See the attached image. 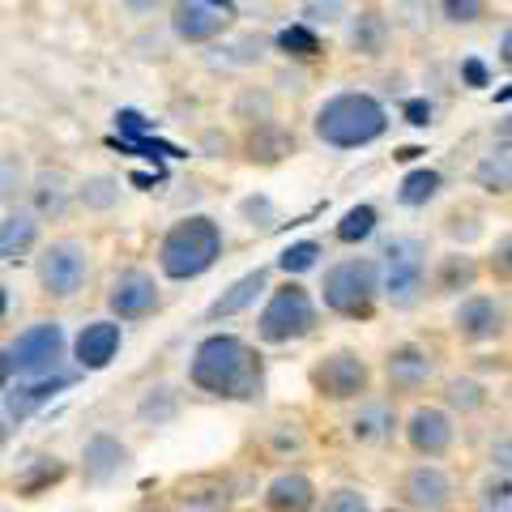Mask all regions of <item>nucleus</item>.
Listing matches in <instances>:
<instances>
[{
    "mask_svg": "<svg viewBox=\"0 0 512 512\" xmlns=\"http://www.w3.org/2000/svg\"><path fill=\"white\" fill-rule=\"evenodd\" d=\"M188 384L214 402H256L265 393V359L235 333H210L188 359Z\"/></svg>",
    "mask_w": 512,
    "mask_h": 512,
    "instance_id": "obj_1",
    "label": "nucleus"
},
{
    "mask_svg": "<svg viewBox=\"0 0 512 512\" xmlns=\"http://www.w3.org/2000/svg\"><path fill=\"white\" fill-rule=\"evenodd\" d=\"M384 128H389V111L367 90L329 94L312 116V133L320 146H329V150H363L384 137Z\"/></svg>",
    "mask_w": 512,
    "mask_h": 512,
    "instance_id": "obj_2",
    "label": "nucleus"
},
{
    "mask_svg": "<svg viewBox=\"0 0 512 512\" xmlns=\"http://www.w3.org/2000/svg\"><path fill=\"white\" fill-rule=\"evenodd\" d=\"M222 248H227V239H222L218 222L210 214H188L171 222L163 239H158V269L171 282H192L218 265Z\"/></svg>",
    "mask_w": 512,
    "mask_h": 512,
    "instance_id": "obj_3",
    "label": "nucleus"
},
{
    "mask_svg": "<svg viewBox=\"0 0 512 512\" xmlns=\"http://www.w3.org/2000/svg\"><path fill=\"white\" fill-rule=\"evenodd\" d=\"M380 295L397 312H410L427 299V239L393 235L380 248Z\"/></svg>",
    "mask_w": 512,
    "mask_h": 512,
    "instance_id": "obj_4",
    "label": "nucleus"
},
{
    "mask_svg": "<svg viewBox=\"0 0 512 512\" xmlns=\"http://www.w3.org/2000/svg\"><path fill=\"white\" fill-rule=\"evenodd\" d=\"M316 325H320V308L312 291L299 282H282L265 295V308L256 316V338L265 346H291V342L312 338Z\"/></svg>",
    "mask_w": 512,
    "mask_h": 512,
    "instance_id": "obj_5",
    "label": "nucleus"
},
{
    "mask_svg": "<svg viewBox=\"0 0 512 512\" xmlns=\"http://www.w3.org/2000/svg\"><path fill=\"white\" fill-rule=\"evenodd\" d=\"M320 299H325V308L342 320L372 316L376 299H380V261H372V256L333 261L325 269V282H320Z\"/></svg>",
    "mask_w": 512,
    "mask_h": 512,
    "instance_id": "obj_6",
    "label": "nucleus"
},
{
    "mask_svg": "<svg viewBox=\"0 0 512 512\" xmlns=\"http://www.w3.org/2000/svg\"><path fill=\"white\" fill-rule=\"evenodd\" d=\"M312 389L320 402H333V406H355L363 397H372V367L359 350L338 346L329 350L325 359H316L312 367Z\"/></svg>",
    "mask_w": 512,
    "mask_h": 512,
    "instance_id": "obj_7",
    "label": "nucleus"
},
{
    "mask_svg": "<svg viewBox=\"0 0 512 512\" xmlns=\"http://www.w3.org/2000/svg\"><path fill=\"white\" fill-rule=\"evenodd\" d=\"M5 350H9L13 376L39 380V376L64 372V350H69V338H64L60 320H35V325H26Z\"/></svg>",
    "mask_w": 512,
    "mask_h": 512,
    "instance_id": "obj_8",
    "label": "nucleus"
},
{
    "mask_svg": "<svg viewBox=\"0 0 512 512\" xmlns=\"http://www.w3.org/2000/svg\"><path fill=\"white\" fill-rule=\"evenodd\" d=\"M90 278V248L82 239H52L39 261H35V282L47 299H73Z\"/></svg>",
    "mask_w": 512,
    "mask_h": 512,
    "instance_id": "obj_9",
    "label": "nucleus"
},
{
    "mask_svg": "<svg viewBox=\"0 0 512 512\" xmlns=\"http://www.w3.org/2000/svg\"><path fill=\"white\" fill-rule=\"evenodd\" d=\"M393 495L406 512H453L457 508L453 474L444 466H436V461H414V466H406Z\"/></svg>",
    "mask_w": 512,
    "mask_h": 512,
    "instance_id": "obj_10",
    "label": "nucleus"
},
{
    "mask_svg": "<svg viewBox=\"0 0 512 512\" xmlns=\"http://www.w3.org/2000/svg\"><path fill=\"white\" fill-rule=\"evenodd\" d=\"M448 325H453V338L466 342V346H487V342H500L508 325H512V312L504 299L495 295H461L453 316H448Z\"/></svg>",
    "mask_w": 512,
    "mask_h": 512,
    "instance_id": "obj_11",
    "label": "nucleus"
},
{
    "mask_svg": "<svg viewBox=\"0 0 512 512\" xmlns=\"http://www.w3.org/2000/svg\"><path fill=\"white\" fill-rule=\"evenodd\" d=\"M380 376L393 397H419V393H427V384L440 376V359H436V350L423 342H397L389 355H384Z\"/></svg>",
    "mask_w": 512,
    "mask_h": 512,
    "instance_id": "obj_12",
    "label": "nucleus"
},
{
    "mask_svg": "<svg viewBox=\"0 0 512 512\" xmlns=\"http://www.w3.org/2000/svg\"><path fill=\"white\" fill-rule=\"evenodd\" d=\"M402 440L419 461H440L453 453V444H457V419L444 406L419 402L402 419Z\"/></svg>",
    "mask_w": 512,
    "mask_h": 512,
    "instance_id": "obj_13",
    "label": "nucleus"
},
{
    "mask_svg": "<svg viewBox=\"0 0 512 512\" xmlns=\"http://www.w3.org/2000/svg\"><path fill=\"white\" fill-rule=\"evenodd\" d=\"M158 308H163V291H158L154 274H146V269H120V274L107 282L111 320L137 325V320H150Z\"/></svg>",
    "mask_w": 512,
    "mask_h": 512,
    "instance_id": "obj_14",
    "label": "nucleus"
},
{
    "mask_svg": "<svg viewBox=\"0 0 512 512\" xmlns=\"http://www.w3.org/2000/svg\"><path fill=\"white\" fill-rule=\"evenodd\" d=\"M346 440L355 448H389L402 436V414H397L393 397H363L346 414Z\"/></svg>",
    "mask_w": 512,
    "mask_h": 512,
    "instance_id": "obj_15",
    "label": "nucleus"
},
{
    "mask_svg": "<svg viewBox=\"0 0 512 512\" xmlns=\"http://www.w3.org/2000/svg\"><path fill=\"white\" fill-rule=\"evenodd\" d=\"M133 466V448L111 431H94L82 444V483L86 487H111L116 478Z\"/></svg>",
    "mask_w": 512,
    "mask_h": 512,
    "instance_id": "obj_16",
    "label": "nucleus"
},
{
    "mask_svg": "<svg viewBox=\"0 0 512 512\" xmlns=\"http://www.w3.org/2000/svg\"><path fill=\"white\" fill-rule=\"evenodd\" d=\"M73 380H77L73 372H56V376H39V380H18L5 393V419L9 423L35 419V414L52 402V397H60L64 389H73Z\"/></svg>",
    "mask_w": 512,
    "mask_h": 512,
    "instance_id": "obj_17",
    "label": "nucleus"
},
{
    "mask_svg": "<svg viewBox=\"0 0 512 512\" xmlns=\"http://www.w3.org/2000/svg\"><path fill=\"white\" fill-rule=\"evenodd\" d=\"M120 346H124L120 320H90L73 338V363L82 367V372H103V367H111V359L120 355Z\"/></svg>",
    "mask_w": 512,
    "mask_h": 512,
    "instance_id": "obj_18",
    "label": "nucleus"
},
{
    "mask_svg": "<svg viewBox=\"0 0 512 512\" xmlns=\"http://www.w3.org/2000/svg\"><path fill=\"white\" fill-rule=\"evenodd\" d=\"M320 491L303 470H278L261 491L265 512H316Z\"/></svg>",
    "mask_w": 512,
    "mask_h": 512,
    "instance_id": "obj_19",
    "label": "nucleus"
},
{
    "mask_svg": "<svg viewBox=\"0 0 512 512\" xmlns=\"http://www.w3.org/2000/svg\"><path fill=\"white\" fill-rule=\"evenodd\" d=\"M227 30V13H218L201 0H175L171 5V35L180 43H214Z\"/></svg>",
    "mask_w": 512,
    "mask_h": 512,
    "instance_id": "obj_20",
    "label": "nucleus"
},
{
    "mask_svg": "<svg viewBox=\"0 0 512 512\" xmlns=\"http://www.w3.org/2000/svg\"><path fill=\"white\" fill-rule=\"evenodd\" d=\"M269 295V269H252V274L244 278H235L227 291H222L214 303H210V312H205V320H231V316H244L248 308H256V299Z\"/></svg>",
    "mask_w": 512,
    "mask_h": 512,
    "instance_id": "obj_21",
    "label": "nucleus"
},
{
    "mask_svg": "<svg viewBox=\"0 0 512 512\" xmlns=\"http://www.w3.org/2000/svg\"><path fill=\"white\" fill-rule=\"evenodd\" d=\"M69 201H73V184L64 171L43 167L30 175V210H35V218H64Z\"/></svg>",
    "mask_w": 512,
    "mask_h": 512,
    "instance_id": "obj_22",
    "label": "nucleus"
},
{
    "mask_svg": "<svg viewBox=\"0 0 512 512\" xmlns=\"http://www.w3.org/2000/svg\"><path fill=\"white\" fill-rule=\"evenodd\" d=\"M346 47L367 60L384 56V47H389V18L380 9H359L355 18H346Z\"/></svg>",
    "mask_w": 512,
    "mask_h": 512,
    "instance_id": "obj_23",
    "label": "nucleus"
},
{
    "mask_svg": "<svg viewBox=\"0 0 512 512\" xmlns=\"http://www.w3.org/2000/svg\"><path fill=\"white\" fill-rule=\"evenodd\" d=\"M478 261L466 252H444L436 269H431V295H440V299H453L461 291H474V282H478Z\"/></svg>",
    "mask_w": 512,
    "mask_h": 512,
    "instance_id": "obj_24",
    "label": "nucleus"
},
{
    "mask_svg": "<svg viewBox=\"0 0 512 512\" xmlns=\"http://www.w3.org/2000/svg\"><path fill=\"white\" fill-rule=\"evenodd\" d=\"M64 478H69V466H64L60 457H35L26 470H18V478H13V491H18L22 500H39V495L60 487Z\"/></svg>",
    "mask_w": 512,
    "mask_h": 512,
    "instance_id": "obj_25",
    "label": "nucleus"
},
{
    "mask_svg": "<svg viewBox=\"0 0 512 512\" xmlns=\"http://www.w3.org/2000/svg\"><path fill=\"white\" fill-rule=\"evenodd\" d=\"M180 389H175V384H150L146 393L137 397V423H146V427H167V423H175L180 419Z\"/></svg>",
    "mask_w": 512,
    "mask_h": 512,
    "instance_id": "obj_26",
    "label": "nucleus"
},
{
    "mask_svg": "<svg viewBox=\"0 0 512 512\" xmlns=\"http://www.w3.org/2000/svg\"><path fill=\"white\" fill-rule=\"evenodd\" d=\"M444 410L461 414V419H474V414H483L487 402H491V393H487V384L483 380H474V376H453V380H444Z\"/></svg>",
    "mask_w": 512,
    "mask_h": 512,
    "instance_id": "obj_27",
    "label": "nucleus"
},
{
    "mask_svg": "<svg viewBox=\"0 0 512 512\" xmlns=\"http://www.w3.org/2000/svg\"><path fill=\"white\" fill-rule=\"evenodd\" d=\"M35 244H39L35 210H13V214L0 218V261H9V256H26Z\"/></svg>",
    "mask_w": 512,
    "mask_h": 512,
    "instance_id": "obj_28",
    "label": "nucleus"
},
{
    "mask_svg": "<svg viewBox=\"0 0 512 512\" xmlns=\"http://www.w3.org/2000/svg\"><path fill=\"white\" fill-rule=\"evenodd\" d=\"M291 150H295V137L286 133L278 120L252 124V133H248V158L252 163H278V158H286Z\"/></svg>",
    "mask_w": 512,
    "mask_h": 512,
    "instance_id": "obj_29",
    "label": "nucleus"
},
{
    "mask_svg": "<svg viewBox=\"0 0 512 512\" xmlns=\"http://www.w3.org/2000/svg\"><path fill=\"white\" fill-rule=\"evenodd\" d=\"M474 184L491 192V197H508L512 192V150H491L474 163Z\"/></svg>",
    "mask_w": 512,
    "mask_h": 512,
    "instance_id": "obj_30",
    "label": "nucleus"
},
{
    "mask_svg": "<svg viewBox=\"0 0 512 512\" xmlns=\"http://www.w3.org/2000/svg\"><path fill=\"white\" fill-rule=\"evenodd\" d=\"M444 188V175L436 167H414L402 184H397V201L406 205V210H423L427 201H436Z\"/></svg>",
    "mask_w": 512,
    "mask_h": 512,
    "instance_id": "obj_31",
    "label": "nucleus"
},
{
    "mask_svg": "<svg viewBox=\"0 0 512 512\" xmlns=\"http://www.w3.org/2000/svg\"><path fill=\"white\" fill-rule=\"evenodd\" d=\"M73 197L82 201L86 210L107 214V210H116V205H120V180H116V175H86V180L73 188Z\"/></svg>",
    "mask_w": 512,
    "mask_h": 512,
    "instance_id": "obj_32",
    "label": "nucleus"
},
{
    "mask_svg": "<svg viewBox=\"0 0 512 512\" xmlns=\"http://www.w3.org/2000/svg\"><path fill=\"white\" fill-rule=\"evenodd\" d=\"M22 192H30L26 158L22 154H0V205H13Z\"/></svg>",
    "mask_w": 512,
    "mask_h": 512,
    "instance_id": "obj_33",
    "label": "nucleus"
},
{
    "mask_svg": "<svg viewBox=\"0 0 512 512\" xmlns=\"http://www.w3.org/2000/svg\"><path fill=\"white\" fill-rule=\"evenodd\" d=\"M474 508L478 512H512V478L504 474H487L474 487Z\"/></svg>",
    "mask_w": 512,
    "mask_h": 512,
    "instance_id": "obj_34",
    "label": "nucleus"
},
{
    "mask_svg": "<svg viewBox=\"0 0 512 512\" xmlns=\"http://www.w3.org/2000/svg\"><path fill=\"white\" fill-rule=\"evenodd\" d=\"M376 222H380V214H376V205H350V210L342 214V222H338V239L342 244H363L367 235L376 231Z\"/></svg>",
    "mask_w": 512,
    "mask_h": 512,
    "instance_id": "obj_35",
    "label": "nucleus"
},
{
    "mask_svg": "<svg viewBox=\"0 0 512 512\" xmlns=\"http://www.w3.org/2000/svg\"><path fill=\"white\" fill-rule=\"evenodd\" d=\"M316 512H372V500H367L363 487H350V483H338L320 495Z\"/></svg>",
    "mask_w": 512,
    "mask_h": 512,
    "instance_id": "obj_36",
    "label": "nucleus"
},
{
    "mask_svg": "<svg viewBox=\"0 0 512 512\" xmlns=\"http://www.w3.org/2000/svg\"><path fill=\"white\" fill-rule=\"evenodd\" d=\"M320 265V244L316 239H299V244H286L282 256H278V269L286 278H299V274H308V269Z\"/></svg>",
    "mask_w": 512,
    "mask_h": 512,
    "instance_id": "obj_37",
    "label": "nucleus"
},
{
    "mask_svg": "<svg viewBox=\"0 0 512 512\" xmlns=\"http://www.w3.org/2000/svg\"><path fill=\"white\" fill-rule=\"evenodd\" d=\"M278 47L286 56H299V60H312V56H320V35L312 26H303V22H295V26H282L278 30Z\"/></svg>",
    "mask_w": 512,
    "mask_h": 512,
    "instance_id": "obj_38",
    "label": "nucleus"
},
{
    "mask_svg": "<svg viewBox=\"0 0 512 512\" xmlns=\"http://www.w3.org/2000/svg\"><path fill=\"white\" fill-rule=\"evenodd\" d=\"M261 56H265V39L261 35H239V39L218 47V60L222 64H235V69H248V64H256Z\"/></svg>",
    "mask_w": 512,
    "mask_h": 512,
    "instance_id": "obj_39",
    "label": "nucleus"
},
{
    "mask_svg": "<svg viewBox=\"0 0 512 512\" xmlns=\"http://www.w3.org/2000/svg\"><path fill=\"white\" fill-rule=\"evenodd\" d=\"M303 26H338L346 18V0H303L299 5Z\"/></svg>",
    "mask_w": 512,
    "mask_h": 512,
    "instance_id": "obj_40",
    "label": "nucleus"
},
{
    "mask_svg": "<svg viewBox=\"0 0 512 512\" xmlns=\"http://www.w3.org/2000/svg\"><path fill=\"white\" fill-rule=\"evenodd\" d=\"M483 5L487 0H440V13L448 26H474L483 18Z\"/></svg>",
    "mask_w": 512,
    "mask_h": 512,
    "instance_id": "obj_41",
    "label": "nucleus"
},
{
    "mask_svg": "<svg viewBox=\"0 0 512 512\" xmlns=\"http://www.w3.org/2000/svg\"><path fill=\"white\" fill-rule=\"evenodd\" d=\"M248 111H256L252 124L274 120V99H269L265 90H261V94H256V90H244V94H239V99H235V116H239V120H248Z\"/></svg>",
    "mask_w": 512,
    "mask_h": 512,
    "instance_id": "obj_42",
    "label": "nucleus"
},
{
    "mask_svg": "<svg viewBox=\"0 0 512 512\" xmlns=\"http://www.w3.org/2000/svg\"><path fill=\"white\" fill-rule=\"evenodd\" d=\"M487 474H504V478H512V431H504V436H495L491 444H487Z\"/></svg>",
    "mask_w": 512,
    "mask_h": 512,
    "instance_id": "obj_43",
    "label": "nucleus"
},
{
    "mask_svg": "<svg viewBox=\"0 0 512 512\" xmlns=\"http://www.w3.org/2000/svg\"><path fill=\"white\" fill-rule=\"evenodd\" d=\"M487 274L512 286V231L495 239V248H491V256H487Z\"/></svg>",
    "mask_w": 512,
    "mask_h": 512,
    "instance_id": "obj_44",
    "label": "nucleus"
},
{
    "mask_svg": "<svg viewBox=\"0 0 512 512\" xmlns=\"http://www.w3.org/2000/svg\"><path fill=\"white\" fill-rule=\"evenodd\" d=\"M116 128H120V133H128V137H133V141H141V137H146V133H154V124L146 120V116H141V111H116Z\"/></svg>",
    "mask_w": 512,
    "mask_h": 512,
    "instance_id": "obj_45",
    "label": "nucleus"
},
{
    "mask_svg": "<svg viewBox=\"0 0 512 512\" xmlns=\"http://www.w3.org/2000/svg\"><path fill=\"white\" fill-rule=\"evenodd\" d=\"M239 210H244V218H252V227H256V218H261V222L274 218V201H269V197H248Z\"/></svg>",
    "mask_w": 512,
    "mask_h": 512,
    "instance_id": "obj_46",
    "label": "nucleus"
},
{
    "mask_svg": "<svg viewBox=\"0 0 512 512\" xmlns=\"http://www.w3.org/2000/svg\"><path fill=\"white\" fill-rule=\"evenodd\" d=\"M461 77H466V82L478 90V86H487V64L478 60V56H470L466 64H461Z\"/></svg>",
    "mask_w": 512,
    "mask_h": 512,
    "instance_id": "obj_47",
    "label": "nucleus"
},
{
    "mask_svg": "<svg viewBox=\"0 0 512 512\" xmlns=\"http://www.w3.org/2000/svg\"><path fill=\"white\" fill-rule=\"evenodd\" d=\"M444 231H448V235H453V239H474V235H483V227H478V222H474V218H466V227H461V218H457V214H453V218H448V222H444Z\"/></svg>",
    "mask_w": 512,
    "mask_h": 512,
    "instance_id": "obj_48",
    "label": "nucleus"
},
{
    "mask_svg": "<svg viewBox=\"0 0 512 512\" xmlns=\"http://www.w3.org/2000/svg\"><path fill=\"white\" fill-rule=\"evenodd\" d=\"M406 120H410L414 128L431 124V103H427V99H410V103H406Z\"/></svg>",
    "mask_w": 512,
    "mask_h": 512,
    "instance_id": "obj_49",
    "label": "nucleus"
},
{
    "mask_svg": "<svg viewBox=\"0 0 512 512\" xmlns=\"http://www.w3.org/2000/svg\"><path fill=\"white\" fill-rule=\"evenodd\" d=\"M9 380H13V363H9V350L0 346V397L9 393Z\"/></svg>",
    "mask_w": 512,
    "mask_h": 512,
    "instance_id": "obj_50",
    "label": "nucleus"
},
{
    "mask_svg": "<svg viewBox=\"0 0 512 512\" xmlns=\"http://www.w3.org/2000/svg\"><path fill=\"white\" fill-rule=\"evenodd\" d=\"M124 9H133V13H154L158 5H163V0H120Z\"/></svg>",
    "mask_w": 512,
    "mask_h": 512,
    "instance_id": "obj_51",
    "label": "nucleus"
},
{
    "mask_svg": "<svg viewBox=\"0 0 512 512\" xmlns=\"http://www.w3.org/2000/svg\"><path fill=\"white\" fill-rule=\"evenodd\" d=\"M137 512H184V508L175 504V500H154V504H141Z\"/></svg>",
    "mask_w": 512,
    "mask_h": 512,
    "instance_id": "obj_52",
    "label": "nucleus"
},
{
    "mask_svg": "<svg viewBox=\"0 0 512 512\" xmlns=\"http://www.w3.org/2000/svg\"><path fill=\"white\" fill-rule=\"evenodd\" d=\"M500 60H504V64H512V26L504 30V39H500Z\"/></svg>",
    "mask_w": 512,
    "mask_h": 512,
    "instance_id": "obj_53",
    "label": "nucleus"
},
{
    "mask_svg": "<svg viewBox=\"0 0 512 512\" xmlns=\"http://www.w3.org/2000/svg\"><path fill=\"white\" fill-rule=\"evenodd\" d=\"M201 5H210V9H218V13H227V18L235 13V0H201Z\"/></svg>",
    "mask_w": 512,
    "mask_h": 512,
    "instance_id": "obj_54",
    "label": "nucleus"
},
{
    "mask_svg": "<svg viewBox=\"0 0 512 512\" xmlns=\"http://www.w3.org/2000/svg\"><path fill=\"white\" fill-rule=\"evenodd\" d=\"M508 99H512V82H508V86H504L500 94H495V103H508Z\"/></svg>",
    "mask_w": 512,
    "mask_h": 512,
    "instance_id": "obj_55",
    "label": "nucleus"
},
{
    "mask_svg": "<svg viewBox=\"0 0 512 512\" xmlns=\"http://www.w3.org/2000/svg\"><path fill=\"white\" fill-rule=\"evenodd\" d=\"M500 133H504V141H512V116L504 120V128H500Z\"/></svg>",
    "mask_w": 512,
    "mask_h": 512,
    "instance_id": "obj_56",
    "label": "nucleus"
},
{
    "mask_svg": "<svg viewBox=\"0 0 512 512\" xmlns=\"http://www.w3.org/2000/svg\"><path fill=\"white\" fill-rule=\"evenodd\" d=\"M5 308H9V295H5V286H0V316H5Z\"/></svg>",
    "mask_w": 512,
    "mask_h": 512,
    "instance_id": "obj_57",
    "label": "nucleus"
},
{
    "mask_svg": "<svg viewBox=\"0 0 512 512\" xmlns=\"http://www.w3.org/2000/svg\"><path fill=\"white\" fill-rule=\"evenodd\" d=\"M5 440H9V427H5V419H0V448H5Z\"/></svg>",
    "mask_w": 512,
    "mask_h": 512,
    "instance_id": "obj_58",
    "label": "nucleus"
},
{
    "mask_svg": "<svg viewBox=\"0 0 512 512\" xmlns=\"http://www.w3.org/2000/svg\"><path fill=\"white\" fill-rule=\"evenodd\" d=\"M227 512H265V508H248V504H239V508H227Z\"/></svg>",
    "mask_w": 512,
    "mask_h": 512,
    "instance_id": "obj_59",
    "label": "nucleus"
},
{
    "mask_svg": "<svg viewBox=\"0 0 512 512\" xmlns=\"http://www.w3.org/2000/svg\"><path fill=\"white\" fill-rule=\"evenodd\" d=\"M504 402H508V406H512V380H508V384H504Z\"/></svg>",
    "mask_w": 512,
    "mask_h": 512,
    "instance_id": "obj_60",
    "label": "nucleus"
},
{
    "mask_svg": "<svg viewBox=\"0 0 512 512\" xmlns=\"http://www.w3.org/2000/svg\"><path fill=\"white\" fill-rule=\"evenodd\" d=\"M376 512H406L402 504H389V508H376Z\"/></svg>",
    "mask_w": 512,
    "mask_h": 512,
    "instance_id": "obj_61",
    "label": "nucleus"
}]
</instances>
